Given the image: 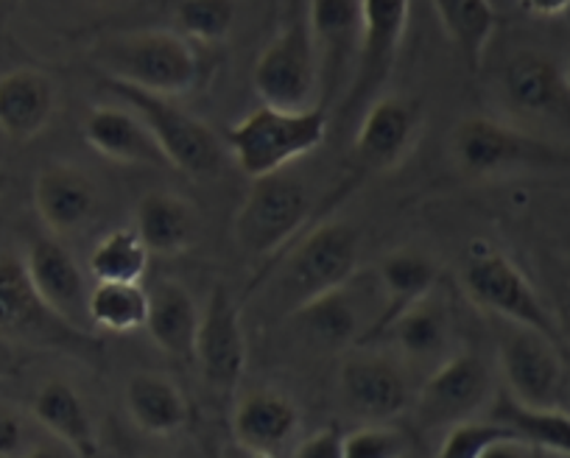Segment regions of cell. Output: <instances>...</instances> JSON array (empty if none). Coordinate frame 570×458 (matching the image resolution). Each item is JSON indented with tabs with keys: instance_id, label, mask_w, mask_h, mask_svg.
Wrapping results in <instances>:
<instances>
[{
	"instance_id": "cell-14",
	"label": "cell",
	"mask_w": 570,
	"mask_h": 458,
	"mask_svg": "<svg viewBox=\"0 0 570 458\" xmlns=\"http://www.w3.org/2000/svg\"><path fill=\"white\" fill-rule=\"evenodd\" d=\"M311 42L316 53V76H320V103L342 101L350 84L358 51V0H308Z\"/></svg>"
},
{
	"instance_id": "cell-23",
	"label": "cell",
	"mask_w": 570,
	"mask_h": 458,
	"mask_svg": "<svg viewBox=\"0 0 570 458\" xmlns=\"http://www.w3.org/2000/svg\"><path fill=\"white\" fill-rule=\"evenodd\" d=\"M57 109L51 76L35 68H14L0 76V132L29 143L48 129Z\"/></svg>"
},
{
	"instance_id": "cell-15",
	"label": "cell",
	"mask_w": 570,
	"mask_h": 458,
	"mask_svg": "<svg viewBox=\"0 0 570 458\" xmlns=\"http://www.w3.org/2000/svg\"><path fill=\"white\" fill-rule=\"evenodd\" d=\"M0 338L14 344H35V347H53V344H85V330H76L68 321L59 319L31 288L23 260H0Z\"/></svg>"
},
{
	"instance_id": "cell-37",
	"label": "cell",
	"mask_w": 570,
	"mask_h": 458,
	"mask_svg": "<svg viewBox=\"0 0 570 458\" xmlns=\"http://www.w3.org/2000/svg\"><path fill=\"white\" fill-rule=\"evenodd\" d=\"M342 430L336 425L314 430L311 436H297L292 452L297 458H342Z\"/></svg>"
},
{
	"instance_id": "cell-25",
	"label": "cell",
	"mask_w": 570,
	"mask_h": 458,
	"mask_svg": "<svg viewBox=\"0 0 570 458\" xmlns=\"http://www.w3.org/2000/svg\"><path fill=\"white\" fill-rule=\"evenodd\" d=\"M353 280L308 302L288 319L299 321L311 341L327 347V350H350L355 344H366L372 319L364 316V305H358V293H355L353 302Z\"/></svg>"
},
{
	"instance_id": "cell-8",
	"label": "cell",
	"mask_w": 570,
	"mask_h": 458,
	"mask_svg": "<svg viewBox=\"0 0 570 458\" xmlns=\"http://www.w3.org/2000/svg\"><path fill=\"white\" fill-rule=\"evenodd\" d=\"M311 216L308 188L285 171L252 179L244 205L235 212V243L249 258L263 260L283 252L303 232Z\"/></svg>"
},
{
	"instance_id": "cell-19",
	"label": "cell",
	"mask_w": 570,
	"mask_h": 458,
	"mask_svg": "<svg viewBox=\"0 0 570 458\" xmlns=\"http://www.w3.org/2000/svg\"><path fill=\"white\" fill-rule=\"evenodd\" d=\"M501 92L509 109L523 118H568V70L542 51L512 53L501 73Z\"/></svg>"
},
{
	"instance_id": "cell-12",
	"label": "cell",
	"mask_w": 570,
	"mask_h": 458,
	"mask_svg": "<svg viewBox=\"0 0 570 458\" xmlns=\"http://www.w3.org/2000/svg\"><path fill=\"white\" fill-rule=\"evenodd\" d=\"M490 397L492 372L484 358L475 352H451L428 372L411 406L420 428L445 430L459 419L479 417Z\"/></svg>"
},
{
	"instance_id": "cell-3",
	"label": "cell",
	"mask_w": 570,
	"mask_h": 458,
	"mask_svg": "<svg viewBox=\"0 0 570 458\" xmlns=\"http://www.w3.org/2000/svg\"><path fill=\"white\" fill-rule=\"evenodd\" d=\"M451 157L470 179H501L568 166V151L492 114H470L451 132Z\"/></svg>"
},
{
	"instance_id": "cell-7",
	"label": "cell",
	"mask_w": 570,
	"mask_h": 458,
	"mask_svg": "<svg viewBox=\"0 0 570 458\" xmlns=\"http://www.w3.org/2000/svg\"><path fill=\"white\" fill-rule=\"evenodd\" d=\"M411 20V0H358V51L338 101V123H353L383 92L397 64Z\"/></svg>"
},
{
	"instance_id": "cell-4",
	"label": "cell",
	"mask_w": 570,
	"mask_h": 458,
	"mask_svg": "<svg viewBox=\"0 0 570 458\" xmlns=\"http://www.w3.org/2000/svg\"><path fill=\"white\" fill-rule=\"evenodd\" d=\"M112 81L155 92V96H188L202 81V57L196 42L179 31H135L109 40L98 57Z\"/></svg>"
},
{
	"instance_id": "cell-35",
	"label": "cell",
	"mask_w": 570,
	"mask_h": 458,
	"mask_svg": "<svg viewBox=\"0 0 570 458\" xmlns=\"http://www.w3.org/2000/svg\"><path fill=\"white\" fill-rule=\"evenodd\" d=\"M238 7L235 0H177L174 23L183 37L196 46H218L235 29Z\"/></svg>"
},
{
	"instance_id": "cell-16",
	"label": "cell",
	"mask_w": 570,
	"mask_h": 458,
	"mask_svg": "<svg viewBox=\"0 0 570 458\" xmlns=\"http://www.w3.org/2000/svg\"><path fill=\"white\" fill-rule=\"evenodd\" d=\"M422 107L400 96H377L358 114L355 160L366 171H389L400 166L416 143Z\"/></svg>"
},
{
	"instance_id": "cell-6",
	"label": "cell",
	"mask_w": 570,
	"mask_h": 458,
	"mask_svg": "<svg viewBox=\"0 0 570 458\" xmlns=\"http://www.w3.org/2000/svg\"><path fill=\"white\" fill-rule=\"evenodd\" d=\"M109 90L140 114V121L160 146L168 168L190 179H216L224 166V146L202 118L177 107L174 98L137 90L109 79Z\"/></svg>"
},
{
	"instance_id": "cell-1",
	"label": "cell",
	"mask_w": 570,
	"mask_h": 458,
	"mask_svg": "<svg viewBox=\"0 0 570 458\" xmlns=\"http://www.w3.org/2000/svg\"><path fill=\"white\" fill-rule=\"evenodd\" d=\"M361 232L347 221H327L294 238L272 277V308L283 319L358 275Z\"/></svg>"
},
{
	"instance_id": "cell-33",
	"label": "cell",
	"mask_w": 570,
	"mask_h": 458,
	"mask_svg": "<svg viewBox=\"0 0 570 458\" xmlns=\"http://www.w3.org/2000/svg\"><path fill=\"white\" fill-rule=\"evenodd\" d=\"M531 456V447L523 445L507 425L498 419L468 417L445 428L440 456L445 458H481V456Z\"/></svg>"
},
{
	"instance_id": "cell-31",
	"label": "cell",
	"mask_w": 570,
	"mask_h": 458,
	"mask_svg": "<svg viewBox=\"0 0 570 458\" xmlns=\"http://www.w3.org/2000/svg\"><path fill=\"white\" fill-rule=\"evenodd\" d=\"M431 7L464 64L479 73L487 48L501 23L495 3L492 0H431Z\"/></svg>"
},
{
	"instance_id": "cell-18",
	"label": "cell",
	"mask_w": 570,
	"mask_h": 458,
	"mask_svg": "<svg viewBox=\"0 0 570 458\" xmlns=\"http://www.w3.org/2000/svg\"><path fill=\"white\" fill-rule=\"evenodd\" d=\"M37 297L76 330H87V277L62 238H37L23 258Z\"/></svg>"
},
{
	"instance_id": "cell-10",
	"label": "cell",
	"mask_w": 570,
	"mask_h": 458,
	"mask_svg": "<svg viewBox=\"0 0 570 458\" xmlns=\"http://www.w3.org/2000/svg\"><path fill=\"white\" fill-rule=\"evenodd\" d=\"M498 369L514 400L534 408H564L568 361L562 344L529 327L509 325L498 344Z\"/></svg>"
},
{
	"instance_id": "cell-30",
	"label": "cell",
	"mask_w": 570,
	"mask_h": 458,
	"mask_svg": "<svg viewBox=\"0 0 570 458\" xmlns=\"http://www.w3.org/2000/svg\"><path fill=\"white\" fill-rule=\"evenodd\" d=\"M492 419L507 425L523 445L534 452H570V417L568 408H534L514 400L509 391H492Z\"/></svg>"
},
{
	"instance_id": "cell-29",
	"label": "cell",
	"mask_w": 570,
	"mask_h": 458,
	"mask_svg": "<svg viewBox=\"0 0 570 458\" xmlns=\"http://www.w3.org/2000/svg\"><path fill=\"white\" fill-rule=\"evenodd\" d=\"M377 293H381L383 310L375 321V330H372V341H377V336L383 332V327L405 308L414 299H420L422 293H428L434 286H440V266L434 263V258H428L425 252H416V249H394L386 258L377 263Z\"/></svg>"
},
{
	"instance_id": "cell-5",
	"label": "cell",
	"mask_w": 570,
	"mask_h": 458,
	"mask_svg": "<svg viewBox=\"0 0 570 458\" xmlns=\"http://www.w3.org/2000/svg\"><path fill=\"white\" fill-rule=\"evenodd\" d=\"M462 288L470 302L507 325L529 327L564 347V332L557 313L542 302L529 277L490 243H470L462 269Z\"/></svg>"
},
{
	"instance_id": "cell-11",
	"label": "cell",
	"mask_w": 570,
	"mask_h": 458,
	"mask_svg": "<svg viewBox=\"0 0 570 458\" xmlns=\"http://www.w3.org/2000/svg\"><path fill=\"white\" fill-rule=\"evenodd\" d=\"M252 84L263 103L299 109L320 103V76L305 14L292 18L257 57Z\"/></svg>"
},
{
	"instance_id": "cell-17",
	"label": "cell",
	"mask_w": 570,
	"mask_h": 458,
	"mask_svg": "<svg viewBox=\"0 0 570 458\" xmlns=\"http://www.w3.org/2000/svg\"><path fill=\"white\" fill-rule=\"evenodd\" d=\"M377 338H389L403 367H425L428 372L451 356L453 319L448 299L434 286L405 305Z\"/></svg>"
},
{
	"instance_id": "cell-32",
	"label": "cell",
	"mask_w": 570,
	"mask_h": 458,
	"mask_svg": "<svg viewBox=\"0 0 570 458\" xmlns=\"http://www.w3.org/2000/svg\"><path fill=\"white\" fill-rule=\"evenodd\" d=\"M149 316V291L142 280H96L87 293V321L98 330L137 332Z\"/></svg>"
},
{
	"instance_id": "cell-21",
	"label": "cell",
	"mask_w": 570,
	"mask_h": 458,
	"mask_svg": "<svg viewBox=\"0 0 570 458\" xmlns=\"http://www.w3.org/2000/svg\"><path fill=\"white\" fill-rule=\"evenodd\" d=\"M303 428L297 402L277 389H255L233 411V436L252 456H277Z\"/></svg>"
},
{
	"instance_id": "cell-26",
	"label": "cell",
	"mask_w": 570,
	"mask_h": 458,
	"mask_svg": "<svg viewBox=\"0 0 570 458\" xmlns=\"http://www.w3.org/2000/svg\"><path fill=\"white\" fill-rule=\"evenodd\" d=\"M124 406L135 428L146 436L168 439L190 419V406L171 378L157 372H137L126 380Z\"/></svg>"
},
{
	"instance_id": "cell-39",
	"label": "cell",
	"mask_w": 570,
	"mask_h": 458,
	"mask_svg": "<svg viewBox=\"0 0 570 458\" xmlns=\"http://www.w3.org/2000/svg\"><path fill=\"white\" fill-rule=\"evenodd\" d=\"M518 3L525 14H531L537 20L564 18L570 9V0H518Z\"/></svg>"
},
{
	"instance_id": "cell-2",
	"label": "cell",
	"mask_w": 570,
	"mask_h": 458,
	"mask_svg": "<svg viewBox=\"0 0 570 458\" xmlns=\"http://www.w3.org/2000/svg\"><path fill=\"white\" fill-rule=\"evenodd\" d=\"M327 132L331 121L322 103L299 109L263 103L227 129V149L233 151L240 173L261 179L308 157L325 143Z\"/></svg>"
},
{
	"instance_id": "cell-9",
	"label": "cell",
	"mask_w": 570,
	"mask_h": 458,
	"mask_svg": "<svg viewBox=\"0 0 570 458\" xmlns=\"http://www.w3.org/2000/svg\"><path fill=\"white\" fill-rule=\"evenodd\" d=\"M338 395L361 422H394L414 400L403 361L372 344H355L338 361Z\"/></svg>"
},
{
	"instance_id": "cell-22",
	"label": "cell",
	"mask_w": 570,
	"mask_h": 458,
	"mask_svg": "<svg viewBox=\"0 0 570 458\" xmlns=\"http://www.w3.org/2000/svg\"><path fill=\"white\" fill-rule=\"evenodd\" d=\"M81 135H85L87 146L104 160H112L118 166L168 168L157 140L151 138L140 114L131 107L98 103L87 112Z\"/></svg>"
},
{
	"instance_id": "cell-20",
	"label": "cell",
	"mask_w": 570,
	"mask_h": 458,
	"mask_svg": "<svg viewBox=\"0 0 570 458\" xmlns=\"http://www.w3.org/2000/svg\"><path fill=\"white\" fill-rule=\"evenodd\" d=\"M35 207L53 238H73L98 212V185L73 162H51L35 179Z\"/></svg>"
},
{
	"instance_id": "cell-34",
	"label": "cell",
	"mask_w": 570,
	"mask_h": 458,
	"mask_svg": "<svg viewBox=\"0 0 570 458\" xmlns=\"http://www.w3.org/2000/svg\"><path fill=\"white\" fill-rule=\"evenodd\" d=\"M151 252L135 227H115L92 247L87 269L92 280H142L149 271Z\"/></svg>"
},
{
	"instance_id": "cell-36",
	"label": "cell",
	"mask_w": 570,
	"mask_h": 458,
	"mask_svg": "<svg viewBox=\"0 0 570 458\" xmlns=\"http://www.w3.org/2000/svg\"><path fill=\"white\" fill-rule=\"evenodd\" d=\"M411 452L409 436L392 422H361L342 436V458H397Z\"/></svg>"
},
{
	"instance_id": "cell-38",
	"label": "cell",
	"mask_w": 570,
	"mask_h": 458,
	"mask_svg": "<svg viewBox=\"0 0 570 458\" xmlns=\"http://www.w3.org/2000/svg\"><path fill=\"white\" fill-rule=\"evenodd\" d=\"M29 447L26 419L12 408L0 406V456H20Z\"/></svg>"
},
{
	"instance_id": "cell-13",
	"label": "cell",
	"mask_w": 570,
	"mask_h": 458,
	"mask_svg": "<svg viewBox=\"0 0 570 458\" xmlns=\"http://www.w3.org/2000/svg\"><path fill=\"white\" fill-rule=\"evenodd\" d=\"M194 364L216 395L233 397L246 372V332L227 286H216L199 313Z\"/></svg>"
},
{
	"instance_id": "cell-24",
	"label": "cell",
	"mask_w": 570,
	"mask_h": 458,
	"mask_svg": "<svg viewBox=\"0 0 570 458\" xmlns=\"http://www.w3.org/2000/svg\"><path fill=\"white\" fill-rule=\"evenodd\" d=\"M135 232L157 258L185 255L199 238V212L185 196L151 190L135 207Z\"/></svg>"
},
{
	"instance_id": "cell-28",
	"label": "cell",
	"mask_w": 570,
	"mask_h": 458,
	"mask_svg": "<svg viewBox=\"0 0 570 458\" xmlns=\"http://www.w3.org/2000/svg\"><path fill=\"white\" fill-rule=\"evenodd\" d=\"M31 417L76 456H96L98 452V436L92 428L90 411L68 380L53 378L42 384L31 402Z\"/></svg>"
},
{
	"instance_id": "cell-27",
	"label": "cell",
	"mask_w": 570,
	"mask_h": 458,
	"mask_svg": "<svg viewBox=\"0 0 570 458\" xmlns=\"http://www.w3.org/2000/svg\"><path fill=\"white\" fill-rule=\"evenodd\" d=\"M199 305L194 293L179 280H160L149 291V316L146 327L151 341L174 361H194L196 327H199Z\"/></svg>"
}]
</instances>
